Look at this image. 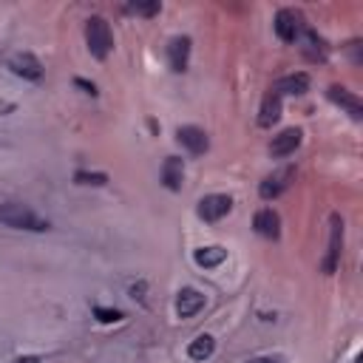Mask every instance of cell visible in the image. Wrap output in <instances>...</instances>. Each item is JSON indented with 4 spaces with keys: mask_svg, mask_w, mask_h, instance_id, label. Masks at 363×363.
I'll return each instance as SVG.
<instances>
[{
    "mask_svg": "<svg viewBox=\"0 0 363 363\" xmlns=\"http://www.w3.org/2000/svg\"><path fill=\"white\" fill-rule=\"evenodd\" d=\"M275 34L284 40V43H295L301 37V28H303V20L295 9H278L275 11Z\"/></svg>",
    "mask_w": 363,
    "mask_h": 363,
    "instance_id": "5",
    "label": "cell"
},
{
    "mask_svg": "<svg viewBox=\"0 0 363 363\" xmlns=\"http://www.w3.org/2000/svg\"><path fill=\"white\" fill-rule=\"evenodd\" d=\"M125 11H130V14H142V17H153V14H159L162 11V3L159 0H147V3H128L125 6Z\"/></svg>",
    "mask_w": 363,
    "mask_h": 363,
    "instance_id": "19",
    "label": "cell"
},
{
    "mask_svg": "<svg viewBox=\"0 0 363 363\" xmlns=\"http://www.w3.org/2000/svg\"><path fill=\"white\" fill-rule=\"evenodd\" d=\"M216 352V337L213 335H196L193 340H190V346H187V354H190V360H207L210 354Z\"/></svg>",
    "mask_w": 363,
    "mask_h": 363,
    "instance_id": "18",
    "label": "cell"
},
{
    "mask_svg": "<svg viewBox=\"0 0 363 363\" xmlns=\"http://www.w3.org/2000/svg\"><path fill=\"white\" fill-rule=\"evenodd\" d=\"M74 182H77V184H94V187H102V184H108V173L77 170V173H74Z\"/></svg>",
    "mask_w": 363,
    "mask_h": 363,
    "instance_id": "20",
    "label": "cell"
},
{
    "mask_svg": "<svg viewBox=\"0 0 363 363\" xmlns=\"http://www.w3.org/2000/svg\"><path fill=\"white\" fill-rule=\"evenodd\" d=\"M252 227H255L258 235H264V238H269V241L281 238V216H278L272 207H261V210L255 213V218H252Z\"/></svg>",
    "mask_w": 363,
    "mask_h": 363,
    "instance_id": "12",
    "label": "cell"
},
{
    "mask_svg": "<svg viewBox=\"0 0 363 363\" xmlns=\"http://www.w3.org/2000/svg\"><path fill=\"white\" fill-rule=\"evenodd\" d=\"M340 250H343V218L337 213H332L329 218V247H326V258L320 264V269L326 275H332L337 269V261H340Z\"/></svg>",
    "mask_w": 363,
    "mask_h": 363,
    "instance_id": "4",
    "label": "cell"
},
{
    "mask_svg": "<svg viewBox=\"0 0 363 363\" xmlns=\"http://www.w3.org/2000/svg\"><path fill=\"white\" fill-rule=\"evenodd\" d=\"M74 85H77V88H82L85 94H91V96H96V85H94V82H88V79H82V77H77V79H74Z\"/></svg>",
    "mask_w": 363,
    "mask_h": 363,
    "instance_id": "22",
    "label": "cell"
},
{
    "mask_svg": "<svg viewBox=\"0 0 363 363\" xmlns=\"http://www.w3.org/2000/svg\"><path fill=\"white\" fill-rule=\"evenodd\" d=\"M162 184L173 193L182 190V184H184V159L182 156H167L162 162Z\"/></svg>",
    "mask_w": 363,
    "mask_h": 363,
    "instance_id": "14",
    "label": "cell"
},
{
    "mask_svg": "<svg viewBox=\"0 0 363 363\" xmlns=\"http://www.w3.org/2000/svg\"><path fill=\"white\" fill-rule=\"evenodd\" d=\"M85 43H88L91 57H96V60H105L113 51V34H111V26L105 17L94 14L85 20Z\"/></svg>",
    "mask_w": 363,
    "mask_h": 363,
    "instance_id": "2",
    "label": "cell"
},
{
    "mask_svg": "<svg viewBox=\"0 0 363 363\" xmlns=\"http://www.w3.org/2000/svg\"><path fill=\"white\" fill-rule=\"evenodd\" d=\"M94 318L99 320V323H119L125 315L119 312V309H108V306H94Z\"/></svg>",
    "mask_w": 363,
    "mask_h": 363,
    "instance_id": "21",
    "label": "cell"
},
{
    "mask_svg": "<svg viewBox=\"0 0 363 363\" xmlns=\"http://www.w3.org/2000/svg\"><path fill=\"white\" fill-rule=\"evenodd\" d=\"M250 363H281L278 357H252Z\"/></svg>",
    "mask_w": 363,
    "mask_h": 363,
    "instance_id": "24",
    "label": "cell"
},
{
    "mask_svg": "<svg viewBox=\"0 0 363 363\" xmlns=\"http://www.w3.org/2000/svg\"><path fill=\"white\" fill-rule=\"evenodd\" d=\"M224 258H227V250L218 247V244H213V247H199V250L193 252V261H196L201 269H213V267H218Z\"/></svg>",
    "mask_w": 363,
    "mask_h": 363,
    "instance_id": "17",
    "label": "cell"
},
{
    "mask_svg": "<svg viewBox=\"0 0 363 363\" xmlns=\"http://www.w3.org/2000/svg\"><path fill=\"white\" fill-rule=\"evenodd\" d=\"M167 62H170V68L176 74L187 71V62H190V37H184V34L170 37V43H167Z\"/></svg>",
    "mask_w": 363,
    "mask_h": 363,
    "instance_id": "10",
    "label": "cell"
},
{
    "mask_svg": "<svg viewBox=\"0 0 363 363\" xmlns=\"http://www.w3.org/2000/svg\"><path fill=\"white\" fill-rule=\"evenodd\" d=\"M9 68H11L17 77H23V79H40V77H43V62H40L31 51H17V54H11V57H9Z\"/></svg>",
    "mask_w": 363,
    "mask_h": 363,
    "instance_id": "7",
    "label": "cell"
},
{
    "mask_svg": "<svg viewBox=\"0 0 363 363\" xmlns=\"http://www.w3.org/2000/svg\"><path fill=\"white\" fill-rule=\"evenodd\" d=\"M301 142H303V130L301 128H284L278 136H272V142H269V153L272 156H289V153H295L298 147H301Z\"/></svg>",
    "mask_w": 363,
    "mask_h": 363,
    "instance_id": "9",
    "label": "cell"
},
{
    "mask_svg": "<svg viewBox=\"0 0 363 363\" xmlns=\"http://www.w3.org/2000/svg\"><path fill=\"white\" fill-rule=\"evenodd\" d=\"M281 119V96L275 91H269L261 102V111H258V125L261 128H272L275 122Z\"/></svg>",
    "mask_w": 363,
    "mask_h": 363,
    "instance_id": "16",
    "label": "cell"
},
{
    "mask_svg": "<svg viewBox=\"0 0 363 363\" xmlns=\"http://www.w3.org/2000/svg\"><path fill=\"white\" fill-rule=\"evenodd\" d=\"M204 303H207L204 292H199L196 286H184L176 295V315L179 318H193V315H199L204 309Z\"/></svg>",
    "mask_w": 363,
    "mask_h": 363,
    "instance_id": "8",
    "label": "cell"
},
{
    "mask_svg": "<svg viewBox=\"0 0 363 363\" xmlns=\"http://www.w3.org/2000/svg\"><path fill=\"white\" fill-rule=\"evenodd\" d=\"M14 363H40V357H37V354H23V357H17Z\"/></svg>",
    "mask_w": 363,
    "mask_h": 363,
    "instance_id": "23",
    "label": "cell"
},
{
    "mask_svg": "<svg viewBox=\"0 0 363 363\" xmlns=\"http://www.w3.org/2000/svg\"><path fill=\"white\" fill-rule=\"evenodd\" d=\"M278 96L281 94H289V96H301V94H306L309 91V74H303V71H298V74H286V77H281L278 82H275V88H272Z\"/></svg>",
    "mask_w": 363,
    "mask_h": 363,
    "instance_id": "15",
    "label": "cell"
},
{
    "mask_svg": "<svg viewBox=\"0 0 363 363\" xmlns=\"http://www.w3.org/2000/svg\"><path fill=\"white\" fill-rule=\"evenodd\" d=\"M176 139L193 153V156H201L207 147H210V139H207V133L201 130V128H196V125H182L179 130H176Z\"/></svg>",
    "mask_w": 363,
    "mask_h": 363,
    "instance_id": "13",
    "label": "cell"
},
{
    "mask_svg": "<svg viewBox=\"0 0 363 363\" xmlns=\"http://www.w3.org/2000/svg\"><path fill=\"white\" fill-rule=\"evenodd\" d=\"M292 179H295V167H281V170L269 173V176L258 184V196H261L264 201H272V199H278V196L292 184Z\"/></svg>",
    "mask_w": 363,
    "mask_h": 363,
    "instance_id": "6",
    "label": "cell"
},
{
    "mask_svg": "<svg viewBox=\"0 0 363 363\" xmlns=\"http://www.w3.org/2000/svg\"><path fill=\"white\" fill-rule=\"evenodd\" d=\"M0 224H6L11 230H28V233H45L51 227L43 216H37L23 201H3L0 204Z\"/></svg>",
    "mask_w": 363,
    "mask_h": 363,
    "instance_id": "1",
    "label": "cell"
},
{
    "mask_svg": "<svg viewBox=\"0 0 363 363\" xmlns=\"http://www.w3.org/2000/svg\"><path fill=\"white\" fill-rule=\"evenodd\" d=\"M230 210H233V196H227V193H210V196H204V199L199 201V207H196L199 218L207 221V224L221 221Z\"/></svg>",
    "mask_w": 363,
    "mask_h": 363,
    "instance_id": "3",
    "label": "cell"
},
{
    "mask_svg": "<svg viewBox=\"0 0 363 363\" xmlns=\"http://www.w3.org/2000/svg\"><path fill=\"white\" fill-rule=\"evenodd\" d=\"M326 96L335 102V105H340L354 122H360L363 119V102H360V96L357 94H352V91H346V88H340V85H332L329 91H326Z\"/></svg>",
    "mask_w": 363,
    "mask_h": 363,
    "instance_id": "11",
    "label": "cell"
}]
</instances>
